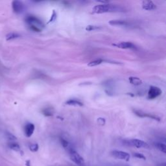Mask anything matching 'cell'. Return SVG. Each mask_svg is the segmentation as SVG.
<instances>
[{
	"instance_id": "obj_9",
	"label": "cell",
	"mask_w": 166,
	"mask_h": 166,
	"mask_svg": "<svg viewBox=\"0 0 166 166\" xmlns=\"http://www.w3.org/2000/svg\"><path fill=\"white\" fill-rule=\"evenodd\" d=\"M114 46H116L117 48H121V49H124V50H126V49H131V50H136V45L133 44L132 43L129 42H120L118 43H113L112 44Z\"/></svg>"
},
{
	"instance_id": "obj_6",
	"label": "cell",
	"mask_w": 166,
	"mask_h": 166,
	"mask_svg": "<svg viewBox=\"0 0 166 166\" xmlns=\"http://www.w3.org/2000/svg\"><path fill=\"white\" fill-rule=\"evenodd\" d=\"M162 90L160 88L156 86H151L148 92V98L149 99H156L158 97L161 96Z\"/></svg>"
},
{
	"instance_id": "obj_20",
	"label": "cell",
	"mask_w": 166,
	"mask_h": 166,
	"mask_svg": "<svg viewBox=\"0 0 166 166\" xmlns=\"http://www.w3.org/2000/svg\"><path fill=\"white\" fill-rule=\"evenodd\" d=\"M60 141H61V143L62 144V147L65 149H68L69 148V150L72 148H70V142L68 140H66V139H64L63 138H60Z\"/></svg>"
},
{
	"instance_id": "obj_14",
	"label": "cell",
	"mask_w": 166,
	"mask_h": 166,
	"mask_svg": "<svg viewBox=\"0 0 166 166\" xmlns=\"http://www.w3.org/2000/svg\"><path fill=\"white\" fill-rule=\"evenodd\" d=\"M129 81L130 84L134 86H140L142 84V81H141L140 78L136 77H130L129 79Z\"/></svg>"
},
{
	"instance_id": "obj_5",
	"label": "cell",
	"mask_w": 166,
	"mask_h": 166,
	"mask_svg": "<svg viewBox=\"0 0 166 166\" xmlns=\"http://www.w3.org/2000/svg\"><path fill=\"white\" fill-rule=\"evenodd\" d=\"M111 154L114 158H116L117 159L123 160L127 162L129 161L130 160V154L127 152L114 150L113 151H112Z\"/></svg>"
},
{
	"instance_id": "obj_22",
	"label": "cell",
	"mask_w": 166,
	"mask_h": 166,
	"mask_svg": "<svg viewBox=\"0 0 166 166\" xmlns=\"http://www.w3.org/2000/svg\"><path fill=\"white\" fill-rule=\"evenodd\" d=\"M56 18H57V14L56 13L55 10H53V12H52V14H51V18L50 19V20H49L48 23H51V22H53V21H55L56 20Z\"/></svg>"
},
{
	"instance_id": "obj_12",
	"label": "cell",
	"mask_w": 166,
	"mask_h": 166,
	"mask_svg": "<svg viewBox=\"0 0 166 166\" xmlns=\"http://www.w3.org/2000/svg\"><path fill=\"white\" fill-rule=\"evenodd\" d=\"M109 24L112 25H119V26H127L129 25V23L127 21L121 20H110Z\"/></svg>"
},
{
	"instance_id": "obj_16",
	"label": "cell",
	"mask_w": 166,
	"mask_h": 166,
	"mask_svg": "<svg viewBox=\"0 0 166 166\" xmlns=\"http://www.w3.org/2000/svg\"><path fill=\"white\" fill-rule=\"evenodd\" d=\"M54 110L52 108H44L42 110V113L43 115H44L45 116H47V117H50V116H53V114H54Z\"/></svg>"
},
{
	"instance_id": "obj_21",
	"label": "cell",
	"mask_w": 166,
	"mask_h": 166,
	"mask_svg": "<svg viewBox=\"0 0 166 166\" xmlns=\"http://www.w3.org/2000/svg\"><path fill=\"white\" fill-rule=\"evenodd\" d=\"M29 149L30 151L35 152H37L39 151V144L38 143H33V144H31V145H30L29 146Z\"/></svg>"
},
{
	"instance_id": "obj_17",
	"label": "cell",
	"mask_w": 166,
	"mask_h": 166,
	"mask_svg": "<svg viewBox=\"0 0 166 166\" xmlns=\"http://www.w3.org/2000/svg\"><path fill=\"white\" fill-rule=\"evenodd\" d=\"M20 37V34L15 33V32H11V33H9L7 35L6 40H7V41H10V40L18 39V38H19Z\"/></svg>"
},
{
	"instance_id": "obj_8",
	"label": "cell",
	"mask_w": 166,
	"mask_h": 166,
	"mask_svg": "<svg viewBox=\"0 0 166 166\" xmlns=\"http://www.w3.org/2000/svg\"><path fill=\"white\" fill-rule=\"evenodd\" d=\"M12 10L16 14H20L24 10V5L20 1H14L12 3Z\"/></svg>"
},
{
	"instance_id": "obj_25",
	"label": "cell",
	"mask_w": 166,
	"mask_h": 166,
	"mask_svg": "<svg viewBox=\"0 0 166 166\" xmlns=\"http://www.w3.org/2000/svg\"><path fill=\"white\" fill-rule=\"evenodd\" d=\"M6 137L7 138L8 140H9L10 141H14V140H16V139H17L15 136L12 134L11 133H10L9 132H6Z\"/></svg>"
},
{
	"instance_id": "obj_10",
	"label": "cell",
	"mask_w": 166,
	"mask_h": 166,
	"mask_svg": "<svg viewBox=\"0 0 166 166\" xmlns=\"http://www.w3.org/2000/svg\"><path fill=\"white\" fill-rule=\"evenodd\" d=\"M35 127L34 124L29 123L25 126V129H24V131H25V134L28 138H30L31 136L33 134L34 131Z\"/></svg>"
},
{
	"instance_id": "obj_15",
	"label": "cell",
	"mask_w": 166,
	"mask_h": 166,
	"mask_svg": "<svg viewBox=\"0 0 166 166\" xmlns=\"http://www.w3.org/2000/svg\"><path fill=\"white\" fill-rule=\"evenodd\" d=\"M154 146L162 152H164V154L166 153V146L164 143H162L161 142H156L154 143Z\"/></svg>"
},
{
	"instance_id": "obj_24",
	"label": "cell",
	"mask_w": 166,
	"mask_h": 166,
	"mask_svg": "<svg viewBox=\"0 0 166 166\" xmlns=\"http://www.w3.org/2000/svg\"><path fill=\"white\" fill-rule=\"evenodd\" d=\"M133 156H134V157L137 158H138V159H141V160H146V157L144 156L143 154H141V153H139V152H135V153L133 154Z\"/></svg>"
},
{
	"instance_id": "obj_23",
	"label": "cell",
	"mask_w": 166,
	"mask_h": 166,
	"mask_svg": "<svg viewBox=\"0 0 166 166\" xmlns=\"http://www.w3.org/2000/svg\"><path fill=\"white\" fill-rule=\"evenodd\" d=\"M100 27L96 26V25H88L86 28V31H95V30L99 29Z\"/></svg>"
},
{
	"instance_id": "obj_7",
	"label": "cell",
	"mask_w": 166,
	"mask_h": 166,
	"mask_svg": "<svg viewBox=\"0 0 166 166\" xmlns=\"http://www.w3.org/2000/svg\"><path fill=\"white\" fill-rule=\"evenodd\" d=\"M134 113L137 116L140 117V118H148L152 119H154V120H156V121H160V118L158 116H157L154 114H149V113H145L143 111L141 110H134Z\"/></svg>"
},
{
	"instance_id": "obj_1",
	"label": "cell",
	"mask_w": 166,
	"mask_h": 166,
	"mask_svg": "<svg viewBox=\"0 0 166 166\" xmlns=\"http://www.w3.org/2000/svg\"><path fill=\"white\" fill-rule=\"evenodd\" d=\"M123 9L121 7L108 3L99 4L96 5L92 9V12L94 14H103L106 12H123Z\"/></svg>"
},
{
	"instance_id": "obj_19",
	"label": "cell",
	"mask_w": 166,
	"mask_h": 166,
	"mask_svg": "<svg viewBox=\"0 0 166 166\" xmlns=\"http://www.w3.org/2000/svg\"><path fill=\"white\" fill-rule=\"evenodd\" d=\"M103 62V60H102V59L95 60V61H91L90 62H89V63L88 64V66H89V67L96 66H98V65H99V64H101Z\"/></svg>"
},
{
	"instance_id": "obj_27",
	"label": "cell",
	"mask_w": 166,
	"mask_h": 166,
	"mask_svg": "<svg viewBox=\"0 0 166 166\" xmlns=\"http://www.w3.org/2000/svg\"><path fill=\"white\" fill-rule=\"evenodd\" d=\"M25 165L27 166H31V161L30 160H27L25 162Z\"/></svg>"
},
{
	"instance_id": "obj_11",
	"label": "cell",
	"mask_w": 166,
	"mask_h": 166,
	"mask_svg": "<svg viewBox=\"0 0 166 166\" xmlns=\"http://www.w3.org/2000/svg\"><path fill=\"white\" fill-rule=\"evenodd\" d=\"M142 8L145 10H152L156 9V6L152 1H143L142 2Z\"/></svg>"
},
{
	"instance_id": "obj_18",
	"label": "cell",
	"mask_w": 166,
	"mask_h": 166,
	"mask_svg": "<svg viewBox=\"0 0 166 166\" xmlns=\"http://www.w3.org/2000/svg\"><path fill=\"white\" fill-rule=\"evenodd\" d=\"M9 147L10 149H12L13 151H21V148L20 146L19 145V144L16 143H10L9 144Z\"/></svg>"
},
{
	"instance_id": "obj_4",
	"label": "cell",
	"mask_w": 166,
	"mask_h": 166,
	"mask_svg": "<svg viewBox=\"0 0 166 166\" xmlns=\"http://www.w3.org/2000/svg\"><path fill=\"white\" fill-rule=\"evenodd\" d=\"M69 152L71 160H72L73 162L75 163L76 164L79 165H82L84 164V158L75 150L71 149L69 150Z\"/></svg>"
},
{
	"instance_id": "obj_2",
	"label": "cell",
	"mask_w": 166,
	"mask_h": 166,
	"mask_svg": "<svg viewBox=\"0 0 166 166\" xmlns=\"http://www.w3.org/2000/svg\"><path fill=\"white\" fill-rule=\"evenodd\" d=\"M26 22L29 26L30 29L34 32H41L44 25L42 21L34 16H29L25 19Z\"/></svg>"
},
{
	"instance_id": "obj_26",
	"label": "cell",
	"mask_w": 166,
	"mask_h": 166,
	"mask_svg": "<svg viewBox=\"0 0 166 166\" xmlns=\"http://www.w3.org/2000/svg\"><path fill=\"white\" fill-rule=\"evenodd\" d=\"M105 119L103 118H99L97 119V123L100 125H105Z\"/></svg>"
},
{
	"instance_id": "obj_28",
	"label": "cell",
	"mask_w": 166,
	"mask_h": 166,
	"mask_svg": "<svg viewBox=\"0 0 166 166\" xmlns=\"http://www.w3.org/2000/svg\"><path fill=\"white\" fill-rule=\"evenodd\" d=\"M125 166H130V165H125Z\"/></svg>"
},
{
	"instance_id": "obj_3",
	"label": "cell",
	"mask_w": 166,
	"mask_h": 166,
	"mask_svg": "<svg viewBox=\"0 0 166 166\" xmlns=\"http://www.w3.org/2000/svg\"><path fill=\"white\" fill-rule=\"evenodd\" d=\"M125 144L129 145L134 147L136 148H146L147 149L149 147V145L147 143L143 140H138V139H132V140H125Z\"/></svg>"
},
{
	"instance_id": "obj_13",
	"label": "cell",
	"mask_w": 166,
	"mask_h": 166,
	"mask_svg": "<svg viewBox=\"0 0 166 166\" xmlns=\"http://www.w3.org/2000/svg\"><path fill=\"white\" fill-rule=\"evenodd\" d=\"M66 104L70 106H75V107H83V103L77 99H71L66 102Z\"/></svg>"
}]
</instances>
